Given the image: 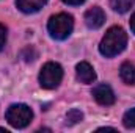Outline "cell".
Wrapping results in <instances>:
<instances>
[{
  "instance_id": "ba28073f",
  "label": "cell",
  "mask_w": 135,
  "mask_h": 133,
  "mask_svg": "<svg viewBox=\"0 0 135 133\" xmlns=\"http://www.w3.org/2000/svg\"><path fill=\"white\" fill-rule=\"evenodd\" d=\"M46 3H47V0H16L17 9H21L25 14H32V13L39 11Z\"/></svg>"
},
{
  "instance_id": "8992f818",
  "label": "cell",
  "mask_w": 135,
  "mask_h": 133,
  "mask_svg": "<svg viewBox=\"0 0 135 133\" xmlns=\"http://www.w3.org/2000/svg\"><path fill=\"white\" fill-rule=\"evenodd\" d=\"M104 22H105V13L99 6H93V8H90L85 13V24H86V27L96 30V28H101L104 25Z\"/></svg>"
},
{
  "instance_id": "6da1fadb",
  "label": "cell",
  "mask_w": 135,
  "mask_h": 133,
  "mask_svg": "<svg viewBox=\"0 0 135 133\" xmlns=\"http://www.w3.org/2000/svg\"><path fill=\"white\" fill-rule=\"evenodd\" d=\"M126 44H127V33L121 27H112L102 38L99 44V52L105 58H113L126 49Z\"/></svg>"
},
{
  "instance_id": "8fae6325",
  "label": "cell",
  "mask_w": 135,
  "mask_h": 133,
  "mask_svg": "<svg viewBox=\"0 0 135 133\" xmlns=\"http://www.w3.org/2000/svg\"><path fill=\"white\" fill-rule=\"evenodd\" d=\"M82 119H83L82 111H79V110H71V111H68V114H66V124L68 125L79 124Z\"/></svg>"
},
{
  "instance_id": "2e32d148",
  "label": "cell",
  "mask_w": 135,
  "mask_h": 133,
  "mask_svg": "<svg viewBox=\"0 0 135 133\" xmlns=\"http://www.w3.org/2000/svg\"><path fill=\"white\" fill-rule=\"evenodd\" d=\"M131 30H132V33L135 34V13L132 14V17H131Z\"/></svg>"
},
{
  "instance_id": "4fadbf2b",
  "label": "cell",
  "mask_w": 135,
  "mask_h": 133,
  "mask_svg": "<svg viewBox=\"0 0 135 133\" xmlns=\"http://www.w3.org/2000/svg\"><path fill=\"white\" fill-rule=\"evenodd\" d=\"M36 57H38V52L35 50L33 47H27V49H24L22 52H21V58L24 60V61H33L36 60Z\"/></svg>"
},
{
  "instance_id": "9c48e42d",
  "label": "cell",
  "mask_w": 135,
  "mask_h": 133,
  "mask_svg": "<svg viewBox=\"0 0 135 133\" xmlns=\"http://www.w3.org/2000/svg\"><path fill=\"white\" fill-rule=\"evenodd\" d=\"M119 75L124 83L127 85H135V66L131 63H123L119 67Z\"/></svg>"
},
{
  "instance_id": "5b68a950",
  "label": "cell",
  "mask_w": 135,
  "mask_h": 133,
  "mask_svg": "<svg viewBox=\"0 0 135 133\" xmlns=\"http://www.w3.org/2000/svg\"><path fill=\"white\" fill-rule=\"evenodd\" d=\"M93 97H94V100L99 105H104V106H110L116 100L113 89L108 85H98V86H94L93 88Z\"/></svg>"
},
{
  "instance_id": "52a82bcc",
  "label": "cell",
  "mask_w": 135,
  "mask_h": 133,
  "mask_svg": "<svg viewBox=\"0 0 135 133\" xmlns=\"http://www.w3.org/2000/svg\"><path fill=\"white\" fill-rule=\"evenodd\" d=\"M75 74H77V80L82 81V83H85V85L93 83L96 80L94 69H93V66L90 63H86V61H82V63H79L75 66Z\"/></svg>"
},
{
  "instance_id": "9a60e30c",
  "label": "cell",
  "mask_w": 135,
  "mask_h": 133,
  "mask_svg": "<svg viewBox=\"0 0 135 133\" xmlns=\"http://www.w3.org/2000/svg\"><path fill=\"white\" fill-rule=\"evenodd\" d=\"M66 5H71V6H79V5H82L85 0H63Z\"/></svg>"
},
{
  "instance_id": "3957f363",
  "label": "cell",
  "mask_w": 135,
  "mask_h": 133,
  "mask_svg": "<svg viewBox=\"0 0 135 133\" xmlns=\"http://www.w3.org/2000/svg\"><path fill=\"white\" fill-rule=\"evenodd\" d=\"M5 117H6V121L11 127L25 129L33 119V111L30 110V106H27L24 103H13L6 110Z\"/></svg>"
},
{
  "instance_id": "7c38bea8",
  "label": "cell",
  "mask_w": 135,
  "mask_h": 133,
  "mask_svg": "<svg viewBox=\"0 0 135 133\" xmlns=\"http://www.w3.org/2000/svg\"><path fill=\"white\" fill-rule=\"evenodd\" d=\"M123 125L126 129H134L135 127V108H131L129 111H126V114L123 116Z\"/></svg>"
},
{
  "instance_id": "7a4b0ae2",
  "label": "cell",
  "mask_w": 135,
  "mask_h": 133,
  "mask_svg": "<svg viewBox=\"0 0 135 133\" xmlns=\"http://www.w3.org/2000/svg\"><path fill=\"white\" fill-rule=\"evenodd\" d=\"M72 28H74V19H72V16H69L66 13L55 14L47 22L49 34L54 39H58V41L66 39L68 36L72 33Z\"/></svg>"
},
{
  "instance_id": "30bf717a",
  "label": "cell",
  "mask_w": 135,
  "mask_h": 133,
  "mask_svg": "<svg viewBox=\"0 0 135 133\" xmlns=\"http://www.w3.org/2000/svg\"><path fill=\"white\" fill-rule=\"evenodd\" d=\"M135 0H110V6L116 11V13H127L132 6H134Z\"/></svg>"
},
{
  "instance_id": "277c9868",
  "label": "cell",
  "mask_w": 135,
  "mask_h": 133,
  "mask_svg": "<svg viewBox=\"0 0 135 133\" xmlns=\"http://www.w3.org/2000/svg\"><path fill=\"white\" fill-rule=\"evenodd\" d=\"M63 78V67L58 63H46L39 72V85L44 89H55Z\"/></svg>"
},
{
  "instance_id": "5bb4252c",
  "label": "cell",
  "mask_w": 135,
  "mask_h": 133,
  "mask_svg": "<svg viewBox=\"0 0 135 133\" xmlns=\"http://www.w3.org/2000/svg\"><path fill=\"white\" fill-rule=\"evenodd\" d=\"M5 42H6V28L5 25L0 24V50L5 47Z\"/></svg>"
}]
</instances>
